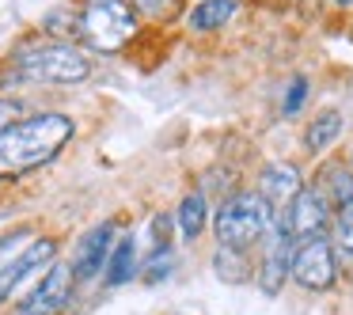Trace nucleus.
Instances as JSON below:
<instances>
[{"instance_id":"nucleus-1","label":"nucleus","mask_w":353,"mask_h":315,"mask_svg":"<svg viewBox=\"0 0 353 315\" xmlns=\"http://www.w3.org/2000/svg\"><path fill=\"white\" fill-rule=\"evenodd\" d=\"M72 137V122L65 114H34L0 133V175H23L46 163Z\"/></svg>"},{"instance_id":"nucleus-2","label":"nucleus","mask_w":353,"mask_h":315,"mask_svg":"<svg viewBox=\"0 0 353 315\" xmlns=\"http://www.w3.org/2000/svg\"><path fill=\"white\" fill-rule=\"evenodd\" d=\"M266 228H274V209L262 194H239V198H228L216 209V239H221V247L243 251Z\"/></svg>"},{"instance_id":"nucleus-3","label":"nucleus","mask_w":353,"mask_h":315,"mask_svg":"<svg viewBox=\"0 0 353 315\" xmlns=\"http://www.w3.org/2000/svg\"><path fill=\"white\" fill-rule=\"evenodd\" d=\"M133 31H137V16L125 0H92L80 16V34L103 54L122 50L133 39Z\"/></svg>"},{"instance_id":"nucleus-4","label":"nucleus","mask_w":353,"mask_h":315,"mask_svg":"<svg viewBox=\"0 0 353 315\" xmlns=\"http://www.w3.org/2000/svg\"><path fill=\"white\" fill-rule=\"evenodd\" d=\"M16 72L31 84H80L92 72L84 54L69 46H42L16 57Z\"/></svg>"},{"instance_id":"nucleus-5","label":"nucleus","mask_w":353,"mask_h":315,"mask_svg":"<svg viewBox=\"0 0 353 315\" xmlns=\"http://www.w3.org/2000/svg\"><path fill=\"white\" fill-rule=\"evenodd\" d=\"M327 221H330V205L319 194V186H304V190L289 201V209H281V213L274 216V224L292 239V243H312V239H319L323 228H327Z\"/></svg>"},{"instance_id":"nucleus-6","label":"nucleus","mask_w":353,"mask_h":315,"mask_svg":"<svg viewBox=\"0 0 353 315\" xmlns=\"http://www.w3.org/2000/svg\"><path fill=\"white\" fill-rule=\"evenodd\" d=\"M334 262V247L327 239H312V243H300V251L292 254V277H296L304 289H330L338 274Z\"/></svg>"},{"instance_id":"nucleus-7","label":"nucleus","mask_w":353,"mask_h":315,"mask_svg":"<svg viewBox=\"0 0 353 315\" xmlns=\"http://www.w3.org/2000/svg\"><path fill=\"white\" fill-rule=\"evenodd\" d=\"M69 296H72V266L54 262L50 274L42 277V285L23 300L19 312H23V315H61L65 304H69Z\"/></svg>"},{"instance_id":"nucleus-8","label":"nucleus","mask_w":353,"mask_h":315,"mask_svg":"<svg viewBox=\"0 0 353 315\" xmlns=\"http://www.w3.org/2000/svg\"><path fill=\"white\" fill-rule=\"evenodd\" d=\"M54 251H57L54 239H31V243H27L16 258L4 262V266H0V300H8L12 292L19 289V281H23V277H31L39 266L54 262Z\"/></svg>"},{"instance_id":"nucleus-9","label":"nucleus","mask_w":353,"mask_h":315,"mask_svg":"<svg viewBox=\"0 0 353 315\" xmlns=\"http://www.w3.org/2000/svg\"><path fill=\"white\" fill-rule=\"evenodd\" d=\"M110 239H114V228H110V224H99V228H92L88 236H80V243H77V258H72V274H77L80 281L95 277L103 266H107Z\"/></svg>"},{"instance_id":"nucleus-10","label":"nucleus","mask_w":353,"mask_h":315,"mask_svg":"<svg viewBox=\"0 0 353 315\" xmlns=\"http://www.w3.org/2000/svg\"><path fill=\"white\" fill-rule=\"evenodd\" d=\"M274 243H270V254H266V262H262V292H281V285H285V274H292V239L285 236L281 228L274 224Z\"/></svg>"},{"instance_id":"nucleus-11","label":"nucleus","mask_w":353,"mask_h":315,"mask_svg":"<svg viewBox=\"0 0 353 315\" xmlns=\"http://www.w3.org/2000/svg\"><path fill=\"white\" fill-rule=\"evenodd\" d=\"M304 190L300 186V175L292 167H266L262 171V198L270 201V209H274V216L281 213V209H289V201L296 198V194Z\"/></svg>"},{"instance_id":"nucleus-12","label":"nucleus","mask_w":353,"mask_h":315,"mask_svg":"<svg viewBox=\"0 0 353 315\" xmlns=\"http://www.w3.org/2000/svg\"><path fill=\"white\" fill-rule=\"evenodd\" d=\"M232 16H236V0H201L190 12V27L194 31H213V27H224Z\"/></svg>"},{"instance_id":"nucleus-13","label":"nucleus","mask_w":353,"mask_h":315,"mask_svg":"<svg viewBox=\"0 0 353 315\" xmlns=\"http://www.w3.org/2000/svg\"><path fill=\"white\" fill-rule=\"evenodd\" d=\"M338 133H342V114H338V110H323V114L307 125V148H312V152H323V148H330L338 141Z\"/></svg>"},{"instance_id":"nucleus-14","label":"nucleus","mask_w":353,"mask_h":315,"mask_svg":"<svg viewBox=\"0 0 353 315\" xmlns=\"http://www.w3.org/2000/svg\"><path fill=\"white\" fill-rule=\"evenodd\" d=\"M319 194L327 198V205H334V209L353 205V171L330 167L327 171V186H319Z\"/></svg>"},{"instance_id":"nucleus-15","label":"nucleus","mask_w":353,"mask_h":315,"mask_svg":"<svg viewBox=\"0 0 353 315\" xmlns=\"http://www.w3.org/2000/svg\"><path fill=\"white\" fill-rule=\"evenodd\" d=\"M133 258H137V243H133V236H125L122 243H118V251L110 254V266H107V281L110 285H125L133 277Z\"/></svg>"},{"instance_id":"nucleus-16","label":"nucleus","mask_w":353,"mask_h":315,"mask_svg":"<svg viewBox=\"0 0 353 315\" xmlns=\"http://www.w3.org/2000/svg\"><path fill=\"white\" fill-rule=\"evenodd\" d=\"M179 224H183L186 239L201 236V228H205V198H201V194H190V198L179 205Z\"/></svg>"},{"instance_id":"nucleus-17","label":"nucleus","mask_w":353,"mask_h":315,"mask_svg":"<svg viewBox=\"0 0 353 315\" xmlns=\"http://www.w3.org/2000/svg\"><path fill=\"white\" fill-rule=\"evenodd\" d=\"M213 262H216V274H221L224 281H243L247 277V258H243V251H236V247H221Z\"/></svg>"},{"instance_id":"nucleus-18","label":"nucleus","mask_w":353,"mask_h":315,"mask_svg":"<svg viewBox=\"0 0 353 315\" xmlns=\"http://www.w3.org/2000/svg\"><path fill=\"white\" fill-rule=\"evenodd\" d=\"M334 247L345 262H353V205L338 209V224H334Z\"/></svg>"},{"instance_id":"nucleus-19","label":"nucleus","mask_w":353,"mask_h":315,"mask_svg":"<svg viewBox=\"0 0 353 315\" xmlns=\"http://www.w3.org/2000/svg\"><path fill=\"white\" fill-rule=\"evenodd\" d=\"M304 99H307V80H292L289 84V92H285V107H281V114H300V107H304Z\"/></svg>"},{"instance_id":"nucleus-20","label":"nucleus","mask_w":353,"mask_h":315,"mask_svg":"<svg viewBox=\"0 0 353 315\" xmlns=\"http://www.w3.org/2000/svg\"><path fill=\"white\" fill-rule=\"evenodd\" d=\"M168 270H171V247L160 243V247H156V254L148 258V281H160Z\"/></svg>"},{"instance_id":"nucleus-21","label":"nucleus","mask_w":353,"mask_h":315,"mask_svg":"<svg viewBox=\"0 0 353 315\" xmlns=\"http://www.w3.org/2000/svg\"><path fill=\"white\" fill-rule=\"evenodd\" d=\"M16 114H19V103H12V99H0V133L16 125Z\"/></svg>"},{"instance_id":"nucleus-22","label":"nucleus","mask_w":353,"mask_h":315,"mask_svg":"<svg viewBox=\"0 0 353 315\" xmlns=\"http://www.w3.org/2000/svg\"><path fill=\"white\" fill-rule=\"evenodd\" d=\"M137 8L141 12H163L168 8V0H137Z\"/></svg>"},{"instance_id":"nucleus-23","label":"nucleus","mask_w":353,"mask_h":315,"mask_svg":"<svg viewBox=\"0 0 353 315\" xmlns=\"http://www.w3.org/2000/svg\"><path fill=\"white\" fill-rule=\"evenodd\" d=\"M334 4H353V0H334Z\"/></svg>"}]
</instances>
